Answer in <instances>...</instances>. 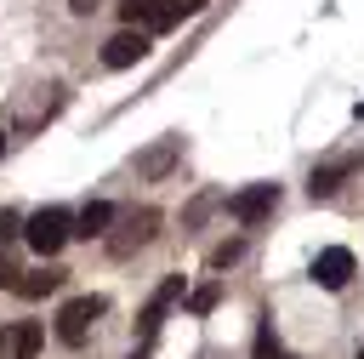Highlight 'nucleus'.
Wrapping results in <instances>:
<instances>
[{"mask_svg":"<svg viewBox=\"0 0 364 359\" xmlns=\"http://www.w3.org/2000/svg\"><path fill=\"white\" fill-rule=\"evenodd\" d=\"M63 279H68V268H34V274H17V296H28V302H40V296H51V291H63Z\"/></svg>","mask_w":364,"mask_h":359,"instance_id":"f8f14e48","label":"nucleus"},{"mask_svg":"<svg viewBox=\"0 0 364 359\" xmlns=\"http://www.w3.org/2000/svg\"><path fill=\"white\" fill-rule=\"evenodd\" d=\"M0 154H6V137H0Z\"/></svg>","mask_w":364,"mask_h":359,"instance_id":"a878e982","label":"nucleus"},{"mask_svg":"<svg viewBox=\"0 0 364 359\" xmlns=\"http://www.w3.org/2000/svg\"><path fill=\"white\" fill-rule=\"evenodd\" d=\"M159 6H165V0H119V17H125L131 28H136V23H142V28H154Z\"/></svg>","mask_w":364,"mask_h":359,"instance_id":"2eb2a0df","label":"nucleus"},{"mask_svg":"<svg viewBox=\"0 0 364 359\" xmlns=\"http://www.w3.org/2000/svg\"><path fill=\"white\" fill-rule=\"evenodd\" d=\"M239 256H245V239H228V245H216V251H210V268L222 274V268H233Z\"/></svg>","mask_w":364,"mask_h":359,"instance_id":"6ab92c4d","label":"nucleus"},{"mask_svg":"<svg viewBox=\"0 0 364 359\" xmlns=\"http://www.w3.org/2000/svg\"><path fill=\"white\" fill-rule=\"evenodd\" d=\"M347 279H353V251H347V245H324V251L313 256V285L341 291Z\"/></svg>","mask_w":364,"mask_h":359,"instance_id":"0eeeda50","label":"nucleus"},{"mask_svg":"<svg viewBox=\"0 0 364 359\" xmlns=\"http://www.w3.org/2000/svg\"><path fill=\"white\" fill-rule=\"evenodd\" d=\"M57 108H63V85H46L34 103H23V108H17V131H40Z\"/></svg>","mask_w":364,"mask_h":359,"instance_id":"9b49d317","label":"nucleus"},{"mask_svg":"<svg viewBox=\"0 0 364 359\" xmlns=\"http://www.w3.org/2000/svg\"><path fill=\"white\" fill-rule=\"evenodd\" d=\"M34 353H40V325L34 319L0 331V359H34Z\"/></svg>","mask_w":364,"mask_h":359,"instance_id":"9d476101","label":"nucleus"},{"mask_svg":"<svg viewBox=\"0 0 364 359\" xmlns=\"http://www.w3.org/2000/svg\"><path fill=\"white\" fill-rule=\"evenodd\" d=\"M102 313H108V302H102V296H74V302H63V313H57V336H63L68 348H80V342H85V331H91Z\"/></svg>","mask_w":364,"mask_h":359,"instance_id":"7ed1b4c3","label":"nucleus"},{"mask_svg":"<svg viewBox=\"0 0 364 359\" xmlns=\"http://www.w3.org/2000/svg\"><path fill=\"white\" fill-rule=\"evenodd\" d=\"M148 57V28H119L108 46H102V68H131Z\"/></svg>","mask_w":364,"mask_h":359,"instance_id":"6e6552de","label":"nucleus"},{"mask_svg":"<svg viewBox=\"0 0 364 359\" xmlns=\"http://www.w3.org/2000/svg\"><path fill=\"white\" fill-rule=\"evenodd\" d=\"M222 205H228L239 222H262V217L279 205V182H250V188H239V194L222 199Z\"/></svg>","mask_w":364,"mask_h":359,"instance_id":"20e7f679","label":"nucleus"},{"mask_svg":"<svg viewBox=\"0 0 364 359\" xmlns=\"http://www.w3.org/2000/svg\"><path fill=\"white\" fill-rule=\"evenodd\" d=\"M131 359H148V342H142V348H136V353H131Z\"/></svg>","mask_w":364,"mask_h":359,"instance_id":"5701e85b","label":"nucleus"},{"mask_svg":"<svg viewBox=\"0 0 364 359\" xmlns=\"http://www.w3.org/2000/svg\"><path fill=\"white\" fill-rule=\"evenodd\" d=\"M216 302H222V279H205V285L188 291V313H210Z\"/></svg>","mask_w":364,"mask_h":359,"instance_id":"dca6fc26","label":"nucleus"},{"mask_svg":"<svg viewBox=\"0 0 364 359\" xmlns=\"http://www.w3.org/2000/svg\"><path fill=\"white\" fill-rule=\"evenodd\" d=\"M68 234H74V217H68L63 205H40V211L23 222V239H28V245H34L46 262H51V256L68 245Z\"/></svg>","mask_w":364,"mask_h":359,"instance_id":"f03ea898","label":"nucleus"},{"mask_svg":"<svg viewBox=\"0 0 364 359\" xmlns=\"http://www.w3.org/2000/svg\"><path fill=\"white\" fill-rule=\"evenodd\" d=\"M256 359H290V348L273 336V325H262V331H256Z\"/></svg>","mask_w":364,"mask_h":359,"instance_id":"a211bd4d","label":"nucleus"},{"mask_svg":"<svg viewBox=\"0 0 364 359\" xmlns=\"http://www.w3.org/2000/svg\"><path fill=\"white\" fill-rule=\"evenodd\" d=\"M97 6H102V0H68V11H74V17H91Z\"/></svg>","mask_w":364,"mask_h":359,"instance_id":"4be33fe9","label":"nucleus"},{"mask_svg":"<svg viewBox=\"0 0 364 359\" xmlns=\"http://www.w3.org/2000/svg\"><path fill=\"white\" fill-rule=\"evenodd\" d=\"M108 228H114V205H108V199H91V205L74 217V234H80V239H102Z\"/></svg>","mask_w":364,"mask_h":359,"instance_id":"ddd939ff","label":"nucleus"},{"mask_svg":"<svg viewBox=\"0 0 364 359\" xmlns=\"http://www.w3.org/2000/svg\"><path fill=\"white\" fill-rule=\"evenodd\" d=\"M358 120H364V103H358Z\"/></svg>","mask_w":364,"mask_h":359,"instance_id":"393cba45","label":"nucleus"},{"mask_svg":"<svg viewBox=\"0 0 364 359\" xmlns=\"http://www.w3.org/2000/svg\"><path fill=\"white\" fill-rule=\"evenodd\" d=\"M182 160V137H159L154 148H142L136 154V177H148V182H159V177H171V165Z\"/></svg>","mask_w":364,"mask_h":359,"instance_id":"1a4fd4ad","label":"nucleus"},{"mask_svg":"<svg viewBox=\"0 0 364 359\" xmlns=\"http://www.w3.org/2000/svg\"><path fill=\"white\" fill-rule=\"evenodd\" d=\"M17 234H23V217L17 211H0V245H11Z\"/></svg>","mask_w":364,"mask_h":359,"instance_id":"aec40b11","label":"nucleus"},{"mask_svg":"<svg viewBox=\"0 0 364 359\" xmlns=\"http://www.w3.org/2000/svg\"><path fill=\"white\" fill-rule=\"evenodd\" d=\"M358 171H364V154H336V160H324V165L313 171L307 194H313V199H330V194H336L347 177H358Z\"/></svg>","mask_w":364,"mask_h":359,"instance_id":"423d86ee","label":"nucleus"},{"mask_svg":"<svg viewBox=\"0 0 364 359\" xmlns=\"http://www.w3.org/2000/svg\"><path fill=\"white\" fill-rule=\"evenodd\" d=\"M210 0H165L159 6V17H154V28H171V23H182V17H199Z\"/></svg>","mask_w":364,"mask_h":359,"instance_id":"4468645a","label":"nucleus"},{"mask_svg":"<svg viewBox=\"0 0 364 359\" xmlns=\"http://www.w3.org/2000/svg\"><path fill=\"white\" fill-rule=\"evenodd\" d=\"M353 359H364V348H358V353H353Z\"/></svg>","mask_w":364,"mask_h":359,"instance_id":"b1692460","label":"nucleus"},{"mask_svg":"<svg viewBox=\"0 0 364 359\" xmlns=\"http://www.w3.org/2000/svg\"><path fill=\"white\" fill-rule=\"evenodd\" d=\"M176 296H182V274L159 279V291H154V296H148V308L136 313V336H142V342H154V331L165 325V313H171V302H176Z\"/></svg>","mask_w":364,"mask_h":359,"instance_id":"39448f33","label":"nucleus"},{"mask_svg":"<svg viewBox=\"0 0 364 359\" xmlns=\"http://www.w3.org/2000/svg\"><path fill=\"white\" fill-rule=\"evenodd\" d=\"M154 234H159V211L136 205V211H114V228L102 234V245H108L114 262H131L142 245H154Z\"/></svg>","mask_w":364,"mask_h":359,"instance_id":"f257e3e1","label":"nucleus"},{"mask_svg":"<svg viewBox=\"0 0 364 359\" xmlns=\"http://www.w3.org/2000/svg\"><path fill=\"white\" fill-rule=\"evenodd\" d=\"M17 274H23V268H11V262L0 256V291H17Z\"/></svg>","mask_w":364,"mask_h":359,"instance_id":"412c9836","label":"nucleus"},{"mask_svg":"<svg viewBox=\"0 0 364 359\" xmlns=\"http://www.w3.org/2000/svg\"><path fill=\"white\" fill-rule=\"evenodd\" d=\"M222 199H228V194H216V188H205V194H199V199H193V205L182 211V222H188V228H199V222H205V217H210V211H216Z\"/></svg>","mask_w":364,"mask_h":359,"instance_id":"f3484780","label":"nucleus"}]
</instances>
